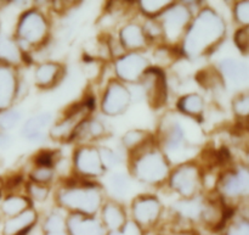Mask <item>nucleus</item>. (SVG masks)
<instances>
[{"label": "nucleus", "instance_id": "1", "mask_svg": "<svg viewBox=\"0 0 249 235\" xmlns=\"http://www.w3.org/2000/svg\"><path fill=\"white\" fill-rule=\"evenodd\" d=\"M38 163H40V165H50L51 163L50 156H49L48 154H44V155H41L40 157H38Z\"/></svg>", "mask_w": 249, "mask_h": 235}]
</instances>
